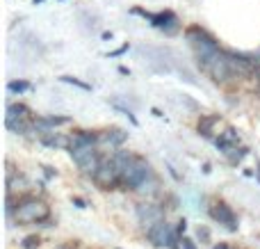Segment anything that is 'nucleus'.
Instances as JSON below:
<instances>
[{
	"instance_id": "f257e3e1",
	"label": "nucleus",
	"mask_w": 260,
	"mask_h": 249,
	"mask_svg": "<svg viewBox=\"0 0 260 249\" xmlns=\"http://www.w3.org/2000/svg\"><path fill=\"white\" fill-rule=\"evenodd\" d=\"M112 158L117 160V165L121 167V188L123 190H137L144 181H148L151 176H155L153 167L142 158V155L128 153V151H114Z\"/></svg>"
},
{
	"instance_id": "f03ea898",
	"label": "nucleus",
	"mask_w": 260,
	"mask_h": 249,
	"mask_svg": "<svg viewBox=\"0 0 260 249\" xmlns=\"http://www.w3.org/2000/svg\"><path fill=\"white\" fill-rule=\"evenodd\" d=\"M48 220H50V208L44 199L23 197V199L18 201L16 215H14V224L27 227V224H46Z\"/></svg>"
},
{
	"instance_id": "7ed1b4c3",
	"label": "nucleus",
	"mask_w": 260,
	"mask_h": 249,
	"mask_svg": "<svg viewBox=\"0 0 260 249\" xmlns=\"http://www.w3.org/2000/svg\"><path fill=\"white\" fill-rule=\"evenodd\" d=\"M185 39H187L189 46H192L194 59H197L199 67H201L203 62H208L212 55H217L221 50V46L217 44L215 37H212L210 32H206L203 27H199V25L187 27V32H185Z\"/></svg>"
},
{
	"instance_id": "20e7f679",
	"label": "nucleus",
	"mask_w": 260,
	"mask_h": 249,
	"mask_svg": "<svg viewBox=\"0 0 260 249\" xmlns=\"http://www.w3.org/2000/svg\"><path fill=\"white\" fill-rule=\"evenodd\" d=\"M199 69H201L212 82H217V85H226L231 78H235L233 69H231V62H229V53H226L224 48H221L217 55H212L208 62H203Z\"/></svg>"
},
{
	"instance_id": "39448f33",
	"label": "nucleus",
	"mask_w": 260,
	"mask_h": 249,
	"mask_svg": "<svg viewBox=\"0 0 260 249\" xmlns=\"http://www.w3.org/2000/svg\"><path fill=\"white\" fill-rule=\"evenodd\" d=\"M94 183L101 188V190H117L121 188V167L117 165V160L110 155V158H103L99 172L94 176Z\"/></svg>"
},
{
	"instance_id": "423d86ee",
	"label": "nucleus",
	"mask_w": 260,
	"mask_h": 249,
	"mask_svg": "<svg viewBox=\"0 0 260 249\" xmlns=\"http://www.w3.org/2000/svg\"><path fill=\"white\" fill-rule=\"evenodd\" d=\"M71 160L76 163V167L80 169V174H85V176H96V172H99L101 163H103V155H101L99 149H80V151H73Z\"/></svg>"
},
{
	"instance_id": "0eeeda50",
	"label": "nucleus",
	"mask_w": 260,
	"mask_h": 249,
	"mask_svg": "<svg viewBox=\"0 0 260 249\" xmlns=\"http://www.w3.org/2000/svg\"><path fill=\"white\" fill-rule=\"evenodd\" d=\"M135 213H137L139 224H142L146 231H148L151 227H155L157 222L167 220V217H165V208H162L160 204H153V201H142V204H137Z\"/></svg>"
},
{
	"instance_id": "6e6552de",
	"label": "nucleus",
	"mask_w": 260,
	"mask_h": 249,
	"mask_svg": "<svg viewBox=\"0 0 260 249\" xmlns=\"http://www.w3.org/2000/svg\"><path fill=\"white\" fill-rule=\"evenodd\" d=\"M101 146V133L96 131H73L69 135V153L80 149H99Z\"/></svg>"
},
{
	"instance_id": "1a4fd4ad",
	"label": "nucleus",
	"mask_w": 260,
	"mask_h": 249,
	"mask_svg": "<svg viewBox=\"0 0 260 249\" xmlns=\"http://www.w3.org/2000/svg\"><path fill=\"white\" fill-rule=\"evenodd\" d=\"M210 217L215 220L217 224H221V227L226 229V231H238V217H235L233 208H231L226 201H217L215 206L210 208Z\"/></svg>"
},
{
	"instance_id": "9d476101",
	"label": "nucleus",
	"mask_w": 260,
	"mask_h": 249,
	"mask_svg": "<svg viewBox=\"0 0 260 249\" xmlns=\"http://www.w3.org/2000/svg\"><path fill=\"white\" fill-rule=\"evenodd\" d=\"M151 25H153V27H157V30H162L167 37H174L176 32L180 30V23H178V18H176V14L171 12V9H165V12H157L155 16H153Z\"/></svg>"
},
{
	"instance_id": "9b49d317",
	"label": "nucleus",
	"mask_w": 260,
	"mask_h": 249,
	"mask_svg": "<svg viewBox=\"0 0 260 249\" xmlns=\"http://www.w3.org/2000/svg\"><path fill=\"white\" fill-rule=\"evenodd\" d=\"M215 146L221 151V153H229L231 149H235V146H240V135L238 131H235L233 126H226L224 133H219V137H215Z\"/></svg>"
},
{
	"instance_id": "f8f14e48",
	"label": "nucleus",
	"mask_w": 260,
	"mask_h": 249,
	"mask_svg": "<svg viewBox=\"0 0 260 249\" xmlns=\"http://www.w3.org/2000/svg\"><path fill=\"white\" fill-rule=\"evenodd\" d=\"M128 140V133L123 128H112V131H103L101 133V144L112 146V149H119L123 142Z\"/></svg>"
},
{
	"instance_id": "ddd939ff",
	"label": "nucleus",
	"mask_w": 260,
	"mask_h": 249,
	"mask_svg": "<svg viewBox=\"0 0 260 249\" xmlns=\"http://www.w3.org/2000/svg\"><path fill=\"white\" fill-rule=\"evenodd\" d=\"M217 123H221V117L219 114H206V117L199 119V133H201L206 140H212L215 142V126Z\"/></svg>"
},
{
	"instance_id": "4468645a",
	"label": "nucleus",
	"mask_w": 260,
	"mask_h": 249,
	"mask_svg": "<svg viewBox=\"0 0 260 249\" xmlns=\"http://www.w3.org/2000/svg\"><path fill=\"white\" fill-rule=\"evenodd\" d=\"M37 140L41 142L48 149H69V135H59V133H46V135H39Z\"/></svg>"
},
{
	"instance_id": "2eb2a0df",
	"label": "nucleus",
	"mask_w": 260,
	"mask_h": 249,
	"mask_svg": "<svg viewBox=\"0 0 260 249\" xmlns=\"http://www.w3.org/2000/svg\"><path fill=\"white\" fill-rule=\"evenodd\" d=\"M27 188H30V181H27L23 174H12V176H7V195L9 197H16V192L21 195Z\"/></svg>"
},
{
	"instance_id": "dca6fc26",
	"label": "nucleus",
	"mask_w": 260,
	"mask_h": 249,
	"mask_svg": "<svg viewBox=\"0 0 260 249\" xmlns=\"http://www.w3.org/2000/svg\"><path fill=\"white\" fill-rule=\"evenodd\" d=\"M5 119H27V121H32V110L23 103H9Z\"/></svg>"
},
{
	"instance_id": "f3484780",
	"label": "nucleus",
	"mask_w": 260,
	"mask_h": 249,
	"mask_svg": "<svg viewBox=\"0 0 260 249\" xmlns=\"http://www.w3.org/2000/svg\"><path fill=\"white\" fill-rule=\"evenodd\" d=\"M135 192H137L139 197H146V201L151 199V197H155L157 192H160V181H157V176H151L148 181H144Z\"/></svg>"
},
{
	"instance_id": "a211bd4d",
	"label": "nucleus",
	"mask_w": 260,
	"mask_h": 249,
	"mask_svg": "<svg viewBox=\"0 0 260 249\" xmlns=\"http://www.w3.org/2000/svg\"><path fill=\"white\" fill-rule=\"evenodd\" d=\"M247 155H249V149H247V146H235V149H231L229 153H226V160H229L231 167H238V165L242 163Z\"/></svg>"
},
{
	"instance_id": "6ab92c4d",
	"label": "nucleus",
	"mask_w": 260,
	"mask_h": 249,
	"mask_svg": "<svg viewBox=\"0 0 260 249\" xmlns=\"http://www.w3.org/2000/svg\"><path fill=\"white\" fill-rule=\"evenodd\" d=\"M110 103H112V108H114V110H119V112H121L123 117H128V121L133 123V126H139V121H137V117H135V114H133V110L126 108V105H121V103H119V99H110Z\"/></svg>"
},
{
	"instance_id": "aec40b11",
	"label": "nucleus",
	"mask_w": 260,
	"mask_h": 249,
	"mask_svg": "<svg viewBox=\"0 0 260 249\" xmlns=\"http://www.w3.org/2000/svg\"><path fill=\"white\" fill-rule=\"evenodd\" d=\"M7 89L12 91V94H23V91L30 89V82H25V80H9L7 82Z\"/></svg>"
},
{
	"instance_id": "412c9836",
	"label": "nucleus",
	"mask_w": 260,
	"mask_h": 249,
	"mask_svg": "<svg viewBox=\"0 0 260 249\" xmlns=\"http://www.w3.org/2000/svg\"><path fill=\"white\" fill-rule=\"evenodd\" d=\"M59 80H62V82H69V85H76V87H80V89H85V91H91V85H87V82L78 80V78H73V76H62Z\"/></svg>"
},
{
	"instance_id": "4be33fe9",
	"label": "nucleus",
	"mask_w": 260,
	"mask_h": 249,
	"mask_svg": "<svg viewBox=\"0 0 260 249\" xmlns=\"http://www.w3.org/2000/svg\"><path fill=\"white\" fill-rule=\"evenodd\" d=\"M46 117H48V121H50V126H53V128L71 123V119H69V117H59V114H46Z\"/></svg>"
},
{
	"instance_id": "5701e85b",
	"label": "nucleus",
	"mask_w": 260,
	"mask_h": 249,
	"mask_svg": "<svg viewBox=\"0 0 260 249\" xmlns=\"http://www.w3.org/2000/svg\"><path fill=\"white\" fill-rule=\"evenodd\" d=\"M197 238L201 240V245H208V242H210V229H208V227H199L197 229Z\"/></svg>"
},
{
	"instance_id": "b1692460",
	"label": "nucleus",
	"mask_w": 260,
	"mask_h": 249,
	"mask_svg": "<svg viewBox=\"0 0 260 249\" xmlns=\"http://www.w3.org/2000/svg\"><path fill=\"white\" fill-rule=\"evenodd\" d=\"M21 245L25 247V249H37V245H39V236H27L25 240L21 242Z\"/></svg>"
},
{
	"instance_id": "393cba45",
	"label": "nucleus",
	"mask_w": 260,
	"mask_h": 249,
	"mask_svg": "<svg viewBox=\"0 0 260 249\" xmlns=\"http://www.w3.org/2000/svg\"><path fill=\"white\" fill-rule=\"evenodd\" d=\"M185 231H187V220L183 217L178 224H176V236H178L180 240H183V238H185Z\"/></svg>"
},
{
	"instance_id": "a878e982",
	"label": "nucleus",
	"mask_w": 260,
	"mask_h": 249,
	"mask_svg": "<svg viewBox=\"0 0 260 249\" xmlns=\"http://www.w3.org/2000/svg\"><path fill=\"white\" fill-rule=\"evenodd\" d=\"M180 247H183V249H197L194 240H192V238H187V236H185L183 240H180Z\"/></svg>"
},
{
	"instance_id": "bb28decb",
	"label": "nucleus",
	"mask_w": 260,
	"mask_h": 249,
	"mask_svg": "<svg viewBox=\"0 0 260 249\" xmlns=\"http://www.w3.org/2000/svg\"><path fill=\"white\" fill-rule=\"evenodd\" d=\"M128 48H130V46H128V44H123V46H121V48L112 50V53H110V55H108V57H119V55H123V53H126V50H128Z\"/></svg>"
},
{
	"instance_id": "cd10ccee",
	"label": "nucleus",
	"mask_w": 260,
	"mask_h": 249,
	"mask_svg": "<svg viewBox=\"0 0 260 249\" xmlns=\"http://www.w3.org/2000/svg\"><path fill=\"white\" fill-rule=\"evenodd\" d=\"M73 206H76V208H87V201L80 199V197H73Z\"/></svg>"
},
{
	"instance_id": "c85d7f7f",
	"label": "nucleus",
	"mask_w": 260,
	"mask_h": 249,
	"mask_svg": "<svg viewBox=\"0 0 260 249\" xmlns=\"http://www.w3.org/2000/svg\"><path fill=\"white\" fill-rule=\"evenodd\" d=\"M44 169H46V176H48V178L57 176V169H53V167H44Z\"/></svg>"
},
{
	"instance_id": "c756f323",
	"label": "nucleus",
	"mask_w": 260,
	"mask_h": 249,
	"mask_svg": "<svg viewBox=\"0 0 260 249\" xmlns=\"http://www.w3.org/2000/svg\"><path fill=\"white\" fill-rule=\"evenodd\" d=\"M167 169H169V174H171V176H174V178H176V181H180L178 172H176V169H174V167H171V165H169V163H167Z\"/></svg>"
},
{
	"instance_id": "7c9ffc66",
	"label": "nucleus",
	"mask_w": 260,
	"mask_h": 249,
	"mask_svg": "<svg viewBox=\"0 0 260 249\" xmlns=\"http://www.w3.org/2000/svg\"><path fill=\"white\" fill-rule=\"evenodd\" d=\"M212 249H231V247H229V242H217Z\"/></svg>"
},
{
	"instance_id": "2f4dec72",
	"label": "nucleus",
	"mask_w": 260,
	"mask_h": 249,
	"mask_svg": "<svg viewBox=\"0 0 260 249\" xmlns=\"http://www.w3.org/2000/svg\"><path fill=\"white\" fill-rule=\"evenodd\" d=\"M119 73H121V76H130V69H126V67H119Z\"/></svg>"
},
{
	"instance_id": "473e14b6",
	"label": "nucleus",
	"mask_w": 260,
	"mask_h": 249,
	"mask_svg": "<svg viewBox=\"0 0 260 249\" xmlns=\"http://www.w3.org/2000/svg\"><path fill=\"white\" fill-rule=\"evenodd\" d=\"M256 176H258V181H260V163L256 165Z\"/></svg>"
},
{
	"instance_id": "72a5a7b5",
	"label": "nucleus",
	"mask_w": 260,
	"mask_h": 249,
	"mask_svg": "<svg viewBox=\"0 0 260 249\" xmlns=\"http://www.w3.org/2000/svg\"><path fill=\"white\" fill-rule=\"evenodd\" d=\"M39 3H44V0H35V5H39Z\"/></svg>"
},
{
	"instance_id": "f704fd0d",
	"label": "nucleus",
	"mask_w": 260,
	"mask_h": 249,
	"mask_svg": "<svg viewBox=\"0 0 260 249\" xmlns=\"http://www.w3.org/2000/svg\"><path fill=\"white\" fill-rule=\"evenodd\" d=\"M57 249H69V247H57Z\"/></svg>"
}]
</instances>
